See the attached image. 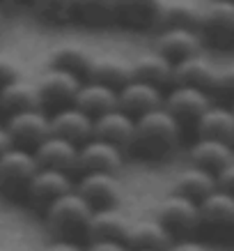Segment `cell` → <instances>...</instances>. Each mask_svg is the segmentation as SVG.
<instances>
[{
	"mask_svg": "<svg viewBox=\"0 0 234 251\" xmlns=\"http://www.w3.org/2000/svg\"><path fill=\"white\" fill-rule=\"evenodd\" d=\"M179 143L181 122L166 106L147 111L136 118V134L131 150L140 152L145 159H168L179 148Z\"/></svg>",
	"mask_w": 234,
	"mask_h": 251,
	"instance_id": "1",
	"label": "cell"
},
{
	"mask_svg": "<svg viewBox=\"0 0 234 251\" xmlns=\"http://www.w3.org/2000/svg\"><path fill=\"white\" fill-rule=\"evenodd\" d=\"M92 212L94 207L76 189H71L46 205V228L55 240H76L78 235L87 237Z\"/></svg>",
	"mask_w": 234,
	"mask_h": 251,
	"instance_id": "2",
	"label": "cell"
},
{
	"mask_svg": "<svg viewBox=\"0 0 234 251\" xmlns=\"http://www.w3.org/2000/svg\"><path fill=\"white\" fill-rule=\"evenodd\" d=\"M39 171L35 152L12 145L7 152L0 154V194L5 196H25L32 175Z\"/></svg>",
	"mask_w": 234,
	"mask_h": 251,
	"instance_id": "3",
	"label": "cell"
},
{
	"mask_svg": "<svg viewBox=\"0 0 234 251\" xmlns=\"http://www.w3.org/2000/svg\"><path fill=\"white\" fill-rule=\"evenodd\" d=\"M156 219L166 226L174 237H186L200 226V207L197 201L189 196H181L172 191L156 205Z\"/></svg>",
	"mask_w": 234,
	"mask_h": 251,
	"instance_id": "4",
	"label": "cell"
},
{
	"mask_svg": "<svg viewBox=\"0 0 234 251\" xmlns=\"http://www.w3.org/2000/svg\"><path fill=\"white\" fill-rule=\"evenodd\" d=\"M200 32L216 46L234 44V0H207L200 9Z\"/></svg>",
	"mask_w": 234,
	"mask_h": 251,
	"instance_id": "5",
	"label": "cell"
},
{
	"mask_svg": "<svg viewBox=\"0 0 234 251\" xmlns=\"http://www.w3.org/2000/svg\"><path fill=\"white\" fill-rule=\"evenodd\" d=\"M7 131L12 143L25 150H35L48 134H51V115L44 113V108H28L7 115Z\"/></svg>",
	"mask_w": 234,
	"mask_h": 251,
	"instance_id": "6",
	"label": "cell"
},
{
	"mask_svg": "<svg viewBox=\"0 0 234 251\" xmlns=\"http://www.w3.org/2000/svg\"><path fill=\"white\" fill-rule=\"evenodd\" d=\"M124 166V150L110 141L92 136L78 145L81 173H117Z\"/></svg>",
	"mask_w": 234,
	"mask_h": 251,
	"instance_id": "7",
	"label": "cell"
},
{
	"mask_svg": "<svg viewBox=\"0 0 234 251\" xmlns=\"http://www.w3.org/2000/svg\"><path fill=\"white\" fill-rule=\"evenodd\" d=\"M163 106L181 125H195L200 115L212 106V97H209V90H202L195 85L172 83V88L168 90L166 99H163Z\"/></svg>",
	"mask_w": 234,
	"mask_h": 251,
	"instance_id": "8",
	"label": "cell"
},
{
	"mask_svg": "<svg viewBox=\"0 0 234 251\" xmlns=\"http://www.w3.org/2000/svg\"><path fill=\"white\" fill-rule=\"evenodd\" d=\"M81 83H83V78L74 74V72H67V69L60 67H48L37 78L42 106L62 108L67 104H74V97L78 88H81Z\"/></svg>",
	"mask_w": 234,
	"mask_h": 251,
	"instance_id": "9",
	"label": "cell"
},
{
	"mask_svg": "<svg viewBox=\"0 0 234 251\" xmlns=\"http://www.w3.org/2000/svg\"><path fill=\"white\" fill-rule=\"evenodd\" d=\"M204 37L197 28H181V25H172V28H159L154 49L163 53L168 60L179 62L184 58H191L195 53H202Z\"/></svg>",
	"mask_w": 234,
	"mask_h": 251,
	"instance_id": "10",
	"label": "cell"
},
{
	"mask_svg": "<svg viewBox=\"0 0 234 251\" xmlns=\"http://www.w3.org/2000/svg\"><path fill=\"white\" fill-rule=\"evenodd\" d=\"M94 210L117 207L122 201V184L115 173H83L74 187Z\"/></svg>",
	"mask_w": 234,
	"mask_h": 251,
	"instance_id": "11",
	"label": "cell"
},
{
	"mask_svg": "<svg viewBox=\"0 0 234 251\" xmlns=\"http://www.w3.org/2000/svg\"><path fill=\"white\" fill-rule=\"evenodd\" d=\"M74 187L76 184L67 171L39 166V171L32 175L30 184H28V189H25V196H28V201H30L32 205H39L46 210L48 203H53L58 196L71 191Z\"/></svg>",
	"mask_w": 234,
	"mask_h": 251,
	"instance_id": "12",
	"label": "cell"
},
{
	"mask_svg": "<svg viewBox=\"0 0 234 251\" xmlns=\"http://www.w3.org/2000/svg\"><path fill=\"white\" fill-rule=\"evenodd\" d=\"M163 99H166L163 88L140 81V78H131L128 83L117 88V106L133 118L163 106Z\"/></svg>",
	"mask_w": 234,
	"mask_h": 251,
	"instance_id": "13",
	"label": "cell"
},
{
	"mask_svg": "<svg viewBox=\"0 0 234 251\" xmlns=\"http://www.w3.org/2000/svg\"><path fill=\"white\" fill-rule=\"evenodd\" d=\"M133 134H136V118L128 115L127 111H122L120 106L94 118V134L92 136L110 141L122 150H131Z\"/></svg>",
	"mask_w": 234,
	"mask_h": 251,
	"instance_id": "14",
	"label": "cell"
},
{
	"mask_svg": "<svg viewBox=\"0 0 234 251\" xmlns=\"http://www.w3.org/2000/svg\"><path fill=\"white\" fill-rule=\"evenodd\" d=\"M51 134L81 145L94 134V118L76 104H67L62 108H55V113L51 115Z\"/></svg>",
	"mask_w": 234,
	"mask_h": 251,
	"instance_id": "15",
	"label": "cell"
},
{
	"mask_svg": "<svg viewBox=\"0 0 234 251\" xmlns=\"http://www.w3.org/2000/svg\"><path fill=\"white\" fill-rule=\"evenodd\" d=\"M32 152H35L37 164L44 168H58V171H67V173L78 171V143L69 141V138L48 134Z\"/></svg>",
	"mask_w": 234,
	"mask_h": 251,
	"instance_id": "16",
	"label": "cell"
},
{
	"mask_svg": "<svg viewBox=\"0 0 234 251\" xmlns=\"http://www.w3.org/2000/svg\"><path fill=\"white\" fill-rule=\"evenodd\" d=\"M85 78L113 85V88H122L133 78L131 58H124L120 53H94V60H92L90 72Z\"/></svg>",
	"mask_w": 234,
	"mask_h": 251,
	"instance_id": "17",
	"label": "cell"
},
{
	"mask_svg": "<svg viewBox=\"0 0 234 251\" xmlns=\"http://www.w3.org/2000/svg\"><path fill=\"white\" fill-rule=\"evenodd\" d=\"M172 242H174V235L159 219L131 221L127 240H124V244L128 249H156V251H166Z\"/></svg>",
	"mask_w": 234,
	"mask_h": 251,
	"instance_id": "18",
	"label": "cell"
},
{
	"mask_svg": "<svg viewBox=\"0 0 234 251\" xmlns=\"http://www.w3.org/2000/svg\"><path fill=\"white\" fill-rule=\"evenodd\" d=\"M216 69L218 65H213L204 53H195L191 58L174 62L172 69V83L181 85H195L202 90H213V81H216Z\"/></svg>",
	"mask_w": 234,
	"mask_h": 251,
	"instance_id": "19",
	"label": "cell"
},
{
	"mask_svg": "<svg viewBox=\"0 0 234 251\" xmlns=\"http://www.w3.org/2000/svg\"><path fill=\"white\" fill-rule=\"evenodd\" d=\"M163 0H120L117 19L136 30H159Z\"/></svg>",
	"mask_w": 234,
	"mask_h": 251,
	"instance_id": "20",
	"label": "cell"
},
{
	"mask_svg": "<svg viewBox=\"0 0 234 251\" xmlns=\"http://www.w3.org/2000/svg\"><path fill=\"white\" fill-rule=\"evenodd\" d=\"M28 108H44L37 81H25L23 76H19L0 88V111L9 115L16 111H28Z\"/></svg>",
	"mask_w": 234,
	"mask_h": 251,
	"instance_id": "21",
	"label": "cell"
},
{
	"mask_svg": "<svg viewBox=\"0 0 234 251\" xmlns=\"http://www.w3.org/2000/svg\"><path fill=\"white\" fill-rule=\"evenodd\" d=\"M74 104L78 108H83L85 113H90L92 118H97V115L117 106V88L83 78V83H81V88H78L74 97Z\"/></svg>",
	"mask_w": 234,
	"mask_h": 251,
	"instance_id": "22",
	"label": "cell"
},
{
	"mask_svg": "<svg viewBox=\"0 0 234 251\" xmlns=\"http://www.w3.org/2000/svg\"><path fill=\"white\" fill-rule=\"evenodd\" d=\"M131 65H133V78L154 83V85H159V88L172 85L174 62L168 60L166 55L159 53L156 49H154V51L138 53L136 58H131Z\"/></svg>",
	"mask_w": 234,
	"mask_h": 251,
	"instance_id": "23",
	"label": "cell"
},
{
	"mask_svg": "<svg viewBox=\"0 0 234 251\" xmlns=\"http://www.w3.org/2000/svg\"><path fill=\"white\" fill-rule=\"evenodd\" d=\"M94 60V51L83 46L81 42H60L51 49L48 53V65L51 67H60L67 72H74L81 78L87 76L90 65Z\"/></svg>",
	"mask_w": 234,
	"mask_h": 251,
	"instance_id": "24",
	"label": "cell"
},
{
	"mask_svg": "<svg viewBox=\"0 0 234 251\" xmlns=\"http://www.w3.org/2000/svg\"><path fill=\"white\" fill-rule=\"evenodd\" d=\"M200 207V224L213 228H234V196L223 189H216L197 203Z\"/></svg>",
	"mask_w": 234,
	"mask_h": 251,
	"instance_id": "25",
	"label": "cell"
},
{
	"mask_svg": "<svg viewBox=\"0 0 234 251\" xmlns=\"http://www.w3.org/2000/svg\"><path fill=\"white\" fill-rule=\"evenodd\" d=\"M197 136L216 138L234 145V111L232 106H209L195 122Z\"/></svg>",
	"mask_w": 234,
	"mask_h": 251,
	"instance_id": "26",
	"label": "cell"
},
{
	"mask_svg": "<svg viewBox=\"0 0 234 251\" xmlns=\"http://www.w3.org/2000/svg\"><path fill=\"white\" fill-rule=\"evenodd\" d=\"M191 164L200 168H207L212 173H218L223 166H227L234 159V150L230 143L216 141V138H197L189 150Z\"/></svg>",
	"mask_w": 234,
	"mask_h": 251,
	"instance_id": "27",
	"label": "cell"
},
{
	"mask_svg": "<svg viewBox=\"0 0 234 251\" xmlns=\"http://www.w3.org/2000/svg\"><path fill=\"white\" fill-rule=\"evenodd\" d=\"M131 221L115 207H104V210H94L87 226V240H117L124 242L128 233Z\"/></svg>",
	"mask_w": 234,
	"mask_h": 251,
	"instance_id": "28",
	"label": "cell"
},
{
	"mask_svg": "<svg viewBox=\"0 0 234 251\" xmlns=\"http://www.w3.org/2000/svg\"><path fill=\"white\" fill-rule=\"evenodd\" d=\"M218 184H216V173L207 171V168H200L195 164H191L189 168H184L177 180H174V191L181 194V196H189L193 201H202L207 194H212Z\"/></svg>",
	"mask_w": 234,
	"mask_h": 251,
	"instance_id": "29",
	"label": "cell"
},
{
	"mask_svg": "<svg viewBox=\"0 0 234 251\" xmlns=\"http://www.w3.org/2000/svg\"><path fill=\"white\" fill-rule=\"evenodd\" d=\"M200 9L193 0H163V9H161V25L159 28H197L200 30Z\"/></svg>",
	"mask_w": 234,
	"mask_h": 251,
	"instance_id": "30",
	"label": "cell"
},
{
	"mask_svg": "<svg viewBox=\"0 0 234 251\" xmlns=\"http://www.w3.org/2000/svg\"><path fill=\"white\" fill-rule=\"evenodd\" d=\"M117 7L120 0H76L74 14L87 25L104 28L117 19Z\"/></svg>",
	"mask_w": 234,
	"mask_h": 251,
	"instance_id": "31",
	"label": "cell"
},
{
	"mask_svg": "<svg viewBox=\"0 0 234 251\" xmlns=\"http://www.w3.org/2000/svg\"><path fill=\"white\" fill-rule=\"evenodd\" d=\"M32 12L51 23L67 21L69 16H74L76 0H30Z\"/></svg>",
	"mask_w": 234,
	"mask_h": 251,
	"instance_id": "32",
	"label": "cell"
},
{
	"mask_svg": "<svg viewBox=\"0 0 234 251\" xmlns=\"http://www.w3.org/2000/svg\"><path fill=\"white\" fill-rule=\"evenodd\" d=\"M218 95H227V97L234 99V62H227V65H220L216 69V81H213V90Z\"/></svg>",
	"mask_w": 234,
	"mask_h": 251,
	"instance_id": "33",
	"label": "cell"
},
{
	"mask_svg": "<svg viewBox=\"0 0 234 251\" xmlns=\"http://www.w3.org/2000/svg\"><path fill=\"white\" fill-rule=\"evenodd\" d=\"M19 76H23L21 60L14 58L12 53H0V88Z\"/></svg>",
	"mask_w": 234,
	"mask_h": 251,
	"instance_id": "34",
	"label": "cell"
},
{
	"mask_svg": "<svg viewBox=\"0 0 234 251\" xmlns=\"http://www.w3.org/2000/svg\"><path fill=\"white\" fill-rule=\"evenodd\" d=\"M216 184H218V189H223L234 196V159L216 173Z\"/></svg>",
	"mask_w": 234,
	"mask_h": 251,
	"instance_id": "35",
	"label": "cell"
},
{
	"mask_svg": "<svg viewBox=\"0 0 234 251\" xmlns=\"http://www.w3.org/2000/svg\"><path fill=\"white\" fill-rule=\"evenodd\" d=\"M85 251H131V249L124 242H117V240H90Z\"/></svg>",
	"mask_w": 234,
	"mask_h": 251,
	"instance_id": "36",
	"label": "cell"
},
{
	"mask_svg": "<svg viewBox=\"0 0 234 251\" xmlns=\"http://www.w3.org/2000/svg\"><path fill=\"white\" fill-rule=\"evenodd\" d=\"M166 251H212V249L202 242H195V240H189V237H181V240L170 244Z\"/></svg>",
	"mask_w": 234,
	"mask_h": 251,
	"instance_id": "37",
	"label": "cell"
},
{
	"mask_svg": "<svg viewBox=\"0 0 234 251\" xmlns=\"http://www.w3.org/2000/svg\"><path fill=\"white\" fill-rule=\"evenodd\" d=\"M46 251H85V247H81L76 240H55Z\"/></svg>",
	"mask_w": 234,
	"mask_h": 251,
	"instance_id": "38",
	"label": "cell"
},
{
	"mask_svg": "<svg viewBox=\"0 0 234 251\" xmlns=\"http://www.w3.org/2000/svg\"><path fill=\"white\" fill-rule=\"evenodd\" d=\"M12 145H14V143H12V136H9L7 127H5V125H0V154L7 152Z\"/></svg>",
	"mask_w": 234,
	"mask_h": 251,
	"instance_id": "39",
	"label": "cell"
},
{
	"mask_svg": "<svg viewBox=\"0 0 234 251\" xmlns=\"http://www.w3.org/2000/svg\"><path fill=\"white\" fill-rule=\"evenodd\" d=\"M2 23H5V12H2V5H0V28H2Z\"/></svg>",
	"mask_w": 234,
	"mask_h": 251,
	"instance_id": "40",
	"label": "cell"
},
{
	"mask_svg": "<svg viewBox=\"0 0 234 251\" xmlns=\"http://www.w3.org/2000/svg\"><path fill=\"white\" fill-rule=\"evenodd\" d=\"M12 2H14V0H0V5H2V7H5V5H12Z\"/></svg>",
	"mask_w": 234,
	"mask_h": 251,
	"instance_id": "41",
	"label": "cell"
},
{
	"mask_svg": "<svg viewBox=\"0 0 234 251\" xmlns=\"http://www.w3.org/2000/svg\"><path fill=\"white\" fill-rule=\"evenodd\" d=\"M131 251H156V249H131Z\"/></svg>",
	"mask_w": 234,
	"mask_h": 251,
	"instance_id": "42",
	"label": "cell"
},
{
	"mask_svg": "<svg viewBox=\"0 0 234 251\" xmlns=\"http://www.w3.org/2000/svg\"><path fill=\"white\" fill-rule=\"evenodd\" d=\"M232 111H234V99H232Z\"/></svg>",
	"mask_w": 234,
	"mask_h": 251,
	"instance_id": "43",
	"label": "cell"
}]
</instances>
